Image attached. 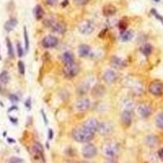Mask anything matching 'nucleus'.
I'll list each match as a JSON object with an SVG mask.
<instances>
[{"instance_id":"nucleus-1","label":"nucleus","mask_w":163,"mask_h":163,"mask_svg":"<svg viewBox=\"0 0 163 163\" xmlns=\"http://www.w3.org/2000/svg\"><path fill=\"white\" fill-rule=\"evenodd\" d=\"M72 135L77 142L87 143L91 141L94 138L95 134L89 131L83 126H81L74 128L72 131Z\"/></svg>"},{"instance_id":"nucleus-2","label":"nucleus","mask_w":163,"mask_h":163,"mask_svg":"<svg viewBox=\"0 0 163 163\" xmlns=\"http://www.w3.org/2000/svg\"><path fill=\"white\" fill-rule=\"evenodd\" d=\"M63 72L64 76L68 78H73L79 73V67L75 63L70 64L64 65L63 68Z\"/></svg>"},{"instance_id":"nucleus-3","label":"nucleus","mask_w":163,"mask_h":163,"mask_svg":"<svg viewBox=\"0 0 163 163\" xmlns=\"http://www.w3.org/2000/svg\"><path fill=\"white\" fill-rule=\"evenodd\" d=\"M95 30V25L93 24V22L88 20L83 21V22L80 23L78 25V30L80 33H82L83 34L85 35H88L91 34Z\"/></svg>"},{"instance_id":"nucleus-4","label":"nucleus","mask_w":163,"mask_h":163,"mask_svg":"<svg viewBox=\"0 0 163 163\" xmlns=\"http://www.w3.org/2000/svg\"><path fill=\"white\" fill-rule=\"evenodd\" d=\"M104 153L108 158H114L118 153V145L116 143H108L104 146Z\"/></svg>"},{"instance_id":"nucleus-5","label":"nucleus","mask_w":163,"mask_h":163,"mask_svg":"<svg viewBox=\"0 0 163 163\" xmlns=\"http://www.w3.org/2000/svg\"><path fill=\"white\" fill-rule=\"evenodd\" d=\"M48 26L51 27L52 31L56 32L58 34H64L66 31V27L64 24L60 22V21H55V20H48Z\"/></svg>"},{"instance_id":"nucleus-6","label":"nucleus","mask_w":163,"mask_h":163,"mask_svg":"<svg viewBox=\"0 0 163 163\" xmlns=\"http://www.w3.org/2000/svg\"><path fill=\"white\" fill-rule=\"evenodd\" d=\"M149 91L151 94L156 96H160L163 95V83L159 82V81H155L153 82L151 84L149 85Z\"/></svg>"},{"instance_id":"nucleus-7","label":"nucleus","mask_w":163,"mask_h":163,"mask_svg":"<svg viewBox=\"0 0 163 163\" xmlns=\"http://www.w3.org/2000/svg\"><path fill=\"white\" fill-rule=\"evenodd\" d=\"M59 40L56 37L52 35H48L43 38L42 40V45L45 48H53L57 46Z\"/></svg>"},{"instance_id":"nucleus-8","label":"nucleus","mask_w":163,"mask_h":163,"mask_svg":"<svg viewBox=\"0 0 163 163\" xmlns=\"http://www.w3.org/2000/svg\"><path fill=\"white\" fill-rule=\"evenodd\" d=\"M82 153H83V156L85 158H87V159L92 158L96 156V154H97V148L93 144H87L83 148Z\"/></svg>"},{"instance_id":"nucleus-9","label":"nucleus","mask_w":163,"mask_h":163,"mask_svg":"<svg viewBox=\"0 0 163 163\" xmlns=\"http://www.w3.org/2000/svg\"><path fill=\"white\" fill-rule=\"evenodd\" d=\"M113 130V126L109 122H101L99 123L97 132L101 135H108L111 134Z\"/></svg>"},{"instance_id":"nucleus-10","label":"nucleus","mask_w":163,"mask_h":163,"mask_svg":"<svg viewBox=\"0 0 163 163\" xmlns=\"http://www.w3.org/2000/svg\"><path fill=\"white\" fill-rule=\"evenodd\" d=\"M99 126V122L95 119V118H89L83 123V126L85 127L87 130H88L89 131L92 132L95 134V132H97V128Z\"/></svg>"},{"instance_id":"nucleus-11","label":"nucleus","mask_w":163,"mask_h":163,"mask_svg":"<svg viewBox=\"0 0 163 163\" xmlns=\"http://www.w3.org/2000/svg\"><path fill=\"white\" fill-rule=\"evenodd\" d=\"M90 105H91V102H90L89 99L84 98V97L80 98L76 102V109L81 112L87 110L90 108Z\"/></svg>"},{"instance_id":"nucleus-12","label":"nucleus","mask_w":163,"mask_h":163,"mask_svg":"<svg viewBox=\"0 0 163 163\" xmlns=\"http://www.w3.org/2000/svg\"><path fill=\"white\" fill-rule=\"evenodd\" d=\"M33 152L35 154L36 158L42 159V161L44 162V151H43V148H42V144L39 143H34L33 145Z\"/></svg>"},{"instance_id":"nucleus-13","label":"nucleus","mask_w":163,"mask_h":163,"mask_svg":"<svg viewBox=\"0 0 163 163\" xmlns=\"http://www.w3.org/2000/svg\"><path fill=\"white\" fill-rule=\"evenodd\" d=\"M121 119L122 123L126 126H129L131 124L132 121V116L131 111L124 110L122 112L121 116Z\"/></svg>"},{"instance_id":"nucleus-14","label":"nucleus","mask_w":163,"mask_h":163,"mask_svg":"<svg viewBox=\"0 0 163 163\" xmlns=\"http://www.w3.org/2000/svg\"><path fill=\"white\" fill-rule=\"evenodd\" d=\"M117 79V74L114 71L109 69L104 74V80L107 83H113Z\"/></svg>"},{"instance_id":"nucleus-15","label":"nucleus","mask_w":163,"mask_h":163,"mask_svg":"<svg viewBox=\"0 0 163 163\" xmlns=\"http://www.w3.org/2000/svg\"><path fill=\"white\" fill-rule=\"evenodd\" d=\"M117 11V8L112 4H107L103 7V15L105 16H113Z\"/></svg>"},{"instance_id":"nucleus-16","label":"nucleus","mask_w":163,"mask_h":163,"mask_svg":"<svg viewBox=\"0 0 163 163\" xmlns=\"http://www.w3.org/2000/svg\"><path fill=\"white\" fill-rule=\"evenodd\" d=\"M138 112L143 117H148L151 114V109L146 105H140L138 107Z\"/></svg>"},{"instance_id":"nucleus-17","label":"nucleus","mask_w":163,"mask_h":163,"mask_svg":"<svg viewBox=\"0 0 163 163\" xmlns=\"http://www.w3.org/2000/svg\"><path fill=\"white\" fill-rule=\"evenodd\" d=\"M105 87L102 86V85H96L92 89V95L94 97H96V98L103 96L104 94H105Z\"/></svg>"},{"instance_id":"nucleus-18","label":"nucleus","mask_w":163,"mask_h":163,"mask_svg":"<svg viewBox=\"0 0 163 163\" xmlns=\"http://www.w3.org/2000/svg\"><path fill=\"white\" fill-rule=\"evenodd\" d=\"M62 61L64 64V65L70 64L74 63V55L70 52H65L62 55Z\"/></svg>"},{"instance_id":"nucleus-19","label":"nucleus","mask_w":163,"mask_h":163,"mask_svg":"<svg viewBox=\"0 0 163 163\" xmlns=\"http://www.w3.org/2000/svg\"><path fill=\"white\" fill-rule=\"evenodd\" d=\"M91 52V48H90L88 45H86V44H82L80 45L78 48V54L79 56L84 58L87 57L88 55L90 54Z\"/></svg>"},{"instance_id":"nucleus-20","label":"nucleus","mask_w":163,"mask_h":163,"mask_svg":"<svg viewBox=\"0 0 163 163\" xmlns=\"http://www.w3.org/2000/svg\"><path fill=\"white\" fill-rule=\"evenodd\" d=\"M111 62H112V64L115 67V68H121L123 67L126 66V62L119 57H117V56H113L111 60Z\"/></svg>"},{"instance_id":"nucleus-21","label":"nucleus","mask_w":163,"mask_h":163,"mask_svg":"<svg viewBox=\"0 0 163 163\" xmlns=\"http://www.w3.org/2000/svg\"><path fill=\"white\" fill-rule=\"evenodd\" d=\"M17 25V21L14 18L9 19L8 21H7L4 24V29L7 32H11L14 30V28Z\"/></svg>"},{"instance_id":"nucleus-22","label":"nucleus","mask_w":163,"mask_h":163,"mask_svg":"<svg viewBox=\"0 0 163 163\" xmlns=\"http://www.w3.org/2000/svg\"><path fill=\"white\" fill-rule=\"evenodd\" d=\"M34 15L37 20H41L43 15H44V11L42 9V7L40 5H37L34 8Z\"/></svg>"},{"instance_id":"nucleus-23","label":"nucleus","mask_w":163,"mask_h":163,"mask_svg":"<svg viewBox=\"0 0 163 163\" xmlns=\"http://www.w3.org/2000/svg\"><path fill=\"white\" fill-rule=\"evenodd\" d=\"M132 38H133V34H132L131 31H130V30H126V31L121 32V38L123 42L130 41Z\"/></svg>"},{"instance_id":"nucleus-24","label":"nucleus","mask_w":163,"mask_h":163,"mask_svg":"<svg viewBox=\"0 0 163 163\" xmlns=\"http://www.w3.org/2000/svg\"><path fill=\"white\" fill-rule=\"evenodd\" d=\"M9 80H10V75L7 71H3L0 74V83L7 84L9 82Z\"/></svg>"},{"instance_id":"nucleus-25","label":"nucleus","mask_w":163,"mask_h":163,"mask_svg":"<svg viewBox=\"0 0 163 163\" xmlns=\"http://www.w3.org/2000/svg\"><path fill=\"white\" fill-rule=\"evenodd\" d=\"M6 41H7V53H8V56L11 58L14 57V49L12 47V44L11 42L10 39L8 38H6Z\"/></svg>"},{"instance_id":"nucleus-26","label":"nucleus","mask_w":163,"mask_h":163,"mask_svg":"<svg viewBox=\"0 0 163 163\" xmlns=\"http://www.w3.org/2000/svg\"><path fill=\"white\" fill-rule=\"evenodd\" d=\"M152 46L149 44H145L144 46H143L141 48V52L144 56H149L152 52Z\"/></svg>"},{"instance_id":"nucleus-27","label":"nucleus","mask_w":163,"mask_h":163,"mask_svg":"<svg viewBox=\"0 0 163 163\" xmlns=\"http://www.w3.org/2000/svg\"><path fill=\"white\" fill-rule=\"evenodd\" d=\"M156 125L160 129H162L163 130V113H161L157 117V118H156Z\"/></svg>"},{"instance_id":"nucleus-28","label":"nucleus","mask_w":163,"mask_h":163,"mask_svg":"<svg viewBox=\"0 0 163 163\" xmlns=\"http://www.w3.org/2000/svg\"><path fill=\"white\" fill-rule=\"evenodd\" d=\"M24 38H25V51H28L30 48V40H29L26 27H24Z\"/></svg>"},{"instance_id":"nucleus-29","label":"nucleus","mask_w":163,"mask_h":163,"mask_svg":"<svg viewBox=\"0 0 163 163\" xmlns=\"http://www.w3.org/2000/svg\"><path fill=\"white\" fill-rule=\"evenodd\" d=\"M18 70H19V73L22 75L25 74V64L23 63V61L21 60H19L18 61Z\"/></svg>"},{"instance_id":"nucleus-30","label":"nucleus","mask_w":163,"mask_h":163,"mask_svg":"<svg viewBox=\"0 0 163 163\" xmlns=\"http://www.w3.org/2000/svg\"><path fill=\"white\" fill-rule=\"evenodd\" d=\"M87 91H88V86H87L86 84L80 85L78 88V91L79 94H85L86 92H87Z\"/></svg>"},{"instance_id":"nucleus-31","label":"nucleus","mask_w":163,"mask_h":163,"mask_svg":"<svg viewBox=\"0 0 163 163\" xmlns=\"http://www.w3.org/2000/svg\"><path fill=\"white\" fill-rule=\"evenodd\" d=\"M118 27H119V29L121 30V32L126 31V28H127V22L126 21V20L123 19V20L120 21L119 24H118Z\"/></svg>"},{"instance_id":"nucleus-32","label":"nucleus","mask_w":163,"mask_h":163,"mask_svg":"<svg viewBox=\"0 0 163 163\" xmlns=\"http://www.w3.org/2000/svg\"><path fill=\"white\" fill-rule=\"evenodd\" d=\"M16 49H17V54H18V56H19V57L23 56L24 51H23V48L21 47L20 42H17V44H16Z\"/></svg>"},{"instance_id":"nucleus-33","label":"nucleus","mask_w":163,"mask_h":163,"mask_svg":"<svg viewBox=\"0 0 163 163\" xmlns=\"http://www.w3.org/2000/svg\"><path fill=\"white\" fill-rule=\"evenodd\" d=\"M9 163H24L23 159L17 157H12L9 159Z\"/></svg>"},{"instance_id":"nucleus-34","label":"nucleus","mask_w":163,"mask_h":163,"mask_svg":"<svg viewBox=\"0 0 163 163\" xmlns=\"http://www.w3.org/2000/svg\"><path fill=\"white\" fill-rule=\"evenodd\" d=\"M74 1L77 5H85L88 3L89 0H74Z\"/></svg>"},{"instance_id":"nucleus-35","label":"nucleus","mask_w":163,"mask_h":163,"mask_svg":"<svg viewBox=\"0 0 163 163\" xmlns=\"http://www.w3.org/2000/svg\"><path fill=\"white\" fill-rule=\"evenodd\" d=\"M9 100L11 101V102H18V100H19V98H18V96L15 94H11L9 95Z\"/></svg>"},{"instance_id":"nucleus-36","label":"nucleus","mask_w":163,"mask_h":163,"mask_svg":"<svg viewBox=\"0 0 163 163\" xmlns=\"http://www.w3.org/2000/svg\"><path fill=\"white\" fill-rule=\"evenodd\" d=\"M151 13H153V15L156 16V17L158 18V20H160V21H163V18H162V16H160V15L158 14V12L156 11V10H155V9H152V11H151Z\"/></svg>"},{"instance_id":"nucleus-37","label":"nucleus","mask_w":163,"mask_h":163,"mask_svg":"<svg viewBox=\"0 0 163 163\" xmlns=\"http://www.w3.org/2000/svg\"><path fill=\"white\" fill-rule=\"evenodd\" d=\"M25 107H26L27 109H29V110H30L31 109V99L30 98H28L25 101Z\"/></svg>"},{"instance_id":"nucleus-38","label":"nucleus","mask_w":163,"mask_h":163,"mask_svg":"<svg viewBox=\"0 0 163 163\" xmlns=\"http://www.w3.org/2000/svg\"><path fill=\"white\" fill-rule=\"evenodd\" d=\"M47 3L50 6H55L58 3V0H46Z\"/></svg>"},{"instance_id":"nucleus-39","label":"nucleus","mask_w":163,"mask_h":163,"mask_svg":"<svg viewBox=\"0 0 163 163\" xmlns=\"http://www.w3.org/2000/svg\"><path fill=\"white\" fill-rule=\"evenodd\" d=\"M53 135H54V133H53L52 130L50 129V130L48 131V139H49V140H52Z\"/></svg>"},{"instance_id":"nucleus-40","label":"nucleus","mask_w":163,"mask_h":163,"mask_svg":"<svg viewBox=\"0 0 163 163\" xmlns=\"http://www.w3.org/2000/svg\"><path fill=\"white\" fill-rule=\"evenodd\" d=\"M41 113H42V117H43V120H44V122H45V124H48V119H47V117H46L45 112H44V111L42 109Z\"/></svg>"},{"instance_id":"nucleus-41","label":"nucleus","mask_w":163,"mask_h":163,"mask_svg":"<svg viewBox=\"0 0 163 163\" xmlns=\"http://www.w3.org/2000/svg\"><path fill=\"white\" fill-rule=\"evenodd\" d=\"M158 156H159V158L160 159L163 161V148H161L159 151H158Z\"/></svg>"},{"instance_id":"nucleus-42","label":"nucleus","mask_w":163,"mask_h":163,"mask_svg":"<svg viewBox=\"0 0 163 163\" xmlns=\"http://www.w3.org/2000/svg\"><path fill=\"white\" fill-rule=\"evenodd\" d=\"M105 163H116V162L113 160V159H109V160H107Z\"/></svg>"},{"instance_id":"nucleus-43","label":"nucleus","mask_w":163,"mask_h":163,"mask_svg":"<svg viewBox=\"0 0 163 163\" xmlns=\"http://www.w3.org/2000/svg\"><path fill=\"white\" fill-rule=\"evenodd\" d=\"M11 109H8V112H11V110H17V107L16 106H12V107H11Z\"/></svg>"},{"instance_id":"nucleus-44","label":"nucleus","mask_w":163,"mask_h":163,"mask_svg":"<svg viewBox=\"0 0 163 163\" xmlns=\"http://www.w3.org/2000/svg\"><path fill=\"white\" fill-rule=\"evenodd\" d=\"M7 141H8V142H10V143H15L16 142L14 140H12V139H11V138H8V139H7Z\"/></svg>"},{"instance_id":"nucleus-45","label":"nucleus","mask_w":163,"mask_h":163,"mask_svg":"<svg viewBox=\"0 0 163 163\" xmlns=\"http://www.w3.org/2000/svg\"><path fill=\"white\" fill-rule=\"evenodd\" d=\"M10 119L11 120V122H15V123H16V122H17V119H16V118H15V119H14V118H12V117H10Z\"/></svg>"},{"instance_id":"nucleus-46","label":"nucleus","mask_w":163,"mask_h":163,"mask_svg":"<svg viewBox=\"0 0 163 163\" xmlns=\"http://www.w3.org/2000/svg\"><path fill=\"white\" fill-rule=\"evenodd\" d=\"M154 1H155V2H157V3H158V2H160L161 0H154Z\"/></svg>"},{"instance_id":"nucleus-47","label":"nucleus","mask_w":163,"mask_h":163,"mask_svg":"<svg viewBox=\"0 0 163 163\" xmlns=\"http://www.w3.org/2000/svg\"><path fill=\"white\" fill-rule=\"evenodd\" d=\"M0 60H1V56H0Z\"/></svg>"},{"instance_id":"nucleus-48","label":"nucleus","mask_w":163,"mask_h":163,"mask_svg":"<svg viewBox=\"0 0 163 163\" xmlns=\"http://www.w3.org/2000/svg\"><path fill=\"white\" fill-rule=\"evenodd\" d=\"M162 22H163V21H162Z\"/></svg>"}]
</instances>
